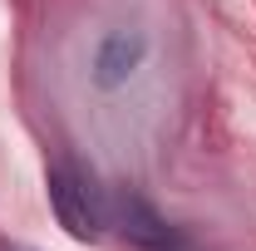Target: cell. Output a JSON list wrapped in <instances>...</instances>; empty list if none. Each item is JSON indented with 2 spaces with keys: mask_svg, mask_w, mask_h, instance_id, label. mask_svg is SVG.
<instances>
[{
  "mask_svg": "<svg viewBox=\"0 0 256 251\" xmlns=\"http://www.w3.org/2000/svg\"><path fill=\"white\" fill-rule=\"evenodd\" d=\"M143 64H148V34L128 30V25L124 30H108L98 40V50H94V84L104 94H114V89H124Z\"/></svg>",
  "mask_w": 256,
  "mask_h": 251,
  "instance_id": "2",
  "label": "cell"
},
{
  "mask_svg": "<svg viewBox=\"0 0 256 251\" xmlns=\"http://www.w3.org/2000/svg\"><path fill=\"white\" fill-rule=\"evenodd\" d=\"M114 212H118V222H124V236L133 242V246L143 251H172L178 246V236L168 232V222L143 202V197H133V192H124L118 202H114Z\"/></svg>",
  "mask_w": 256,
  "mask_h": 251,
  "instance_id": "3",
  "label": "cell"
},
{
  "mask_svg": "<svg viewBox=\"0 0 256 251\" xmlns=\"http://www.w3.org/2000/svg\"><path fill=\"white\" fill-rule=\"evenodd\" d=\"M50 202H54L60 226L74 242H98V232H104V202H98L94 182L74 162H54L50 168Z\"/></svg>",
  "mask_w": 256,
  "mask_h": 251,
  "instance_id": "1",
  "label": "cell"
}]
</instances>
